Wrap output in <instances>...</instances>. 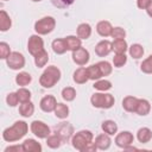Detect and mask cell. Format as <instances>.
<instances>
[{"mask_svg":"<svg viewBox=\"0 0 152 152\" xmlns=\"http://www.w3.org/2000/svg\"><path fill=\"white\" fill-rule=\"evenodd\" d=\"M28 131V126L25 121H15L11 127H7L2 132V139L7 142H14L20 140Z\"/></svg>","mask_w":152,"mask_h":152,"instance_id":"obj_1","label":"cell"},{"mask_svg":"<svg viewBox=\"0 0 152 152\" xmlns=\"http://www.w3.org/2000/svg\"><path fill=\"white\" fill-rule=\"evenodd\" d=\"M61 70L55 65H49L39 77V84L43 88H52L61 80Z\"/></svg>","mask_w":152,"mask_h":152,"instance_id":"obj_2","label":"cell"},{"mask_svg":"<svg viewBox=\"0 0 152 152\" xmlns=\"http://www.w3.org/2000/svg\"><path fill=\"white\" fill-rule=\"evenodd\" d=\"M90 102L95 108H101V109H109L114 106L115 103V99L112 94L109 93H104V91H100V93H95L91 95L90 97Z\"/></svg>","mask_w":152,"mask_h":152,"instance_id":"obj_3","label":"cell"},{"mask_svg":"<svg viewBox=\"0 0 152 152\" xmlns=\"http://www.w3.org/2000/svg\"><path fill=\"white\" fill-rule=\"evenodd\" d=\"M94 139V134L88 131V129H82V131H78L76 132L72 138H71V144L74 146V148H76L77 151H83V148L89 144Z\"/></svg>","mask_w":152,"mask_h":152,"instance_id":"obj_4","label":"cell"},{"mask_svg":"<svg viewBox=\"0 0 152 152\" xmlns=\"http://www.w3.org/2000/svg\"><path fill=\"white\" fill-rule=\"evenodd\" d=\"M55 27H56V20L53 17H50V15L43 17L34 23V31L37 34H40V36L51 33L55 30Z\"/></svg>","mask_w":152,"mask_h":152,"instance_id":"obj_5","label":"cell"},{"mask_svg":"<svg viewBox=\"0 0 152 152\" xmlns=\"http://www.w3.org/2000/svg\"><path fill=\"white\" fill-rule=\"evenodd\" d=\"M30 129H31V132H32L37 138H39V139H46V138L51 134L50 127H49L45 122H43V121H40V120H34V121H32L31 125H30Z\"/></svg>","mask_w":152,"mask_h":152,"instance_id":"obj_6","label":"cell"},{"mask_svg":"<svg viewBox=\"0 0 152 152\" xmlns=\"http://www.w3.org/2000/svg\"><path fill=\"white\" fill-rule=\"evenodd\" d=\"M6 63H7V66L10 69H12V70H19V69H23L25 66V57H24L23 53L18 52V51H13L7 57Z\"/></svg>","mask_w":152,"mask_h":152,"instance_id":"obj_7","label":"cell"},{"mask_svg":"<svg viewBox=\"0 0 152 152\" xmlns=\"http://www.w3.org/2000/svg\"><path fill=\"white\" fill-rule=\"evenodd\" d=\"M27 50L32 56H36L38 52L44 50V40L40 34H32L27 40Z\"/></svg>","mask_w":152,"mask_h":152,"instance_id":"obj_8","label":"cell"},{"mask_svg":"<svg viewBox=\"0 0 152 152\" xmlns=\"http://www.w3.org/2000/svg\"><path fill=\"white\" fill-rule=\"evenodd\" d=\"M133 140H134V137L129 131H122L120 133H116V137H115L116 146L120 148H124V150L126 147L131 146L133 144Z\"/></svg>","mask_w":152,"mask_h":152,"instance_id":"obj_9","label":"cell"},{"mask_svg":"<svg viewBox=\"0 0 152 152\" xmlns=\"http://www.w3.org/2000/svg\"><path fill=\"white\" fill-rule=\"evenodd\" d=\"M72 61L77 64V65H86L88 62H89V58H90V55H89V51L83 48V46H80L78 49L74 50L72 51Z\"/></svg>","mask_w":152,"mask_h":152,"instance_id":"obj_10","label":"cell"},{"mask_svg":"<svg viewBox=\"0 0 152 152\" xmlns=\"http://www.w3.org/2000/svg\"><path fill=\"white\" fill-rule=\"evenodd\" d=\"M55 133L61 137L63 142H66L70 138H72L74 128L69 122H61L58 126L55 127Z\"/></svg>","mask_w":152,"mask_h":152,"instance_id":"obj_11","label":"cell"},{"mask_svg":"<svg viewBox=\"0 0 152 152\" xmlns=\"http://www.w3.org/2000/svg\"><path fill=\"white\" fill-rule=\"evenodd\" d=\"M56 104H57V100L55 96L52 95H45L40 102H39V107L43 112L45 113H50V112H53L55 108H56Z\"/></svg>","mask_w":152,"mask_h":152,"instance_id":"obj_12","label":"cell"},{"mask_svg":"<svg viewBox=\"0 0 152 152\" xmlns=\"http://www.w3.org/2000/svg\"><path fill=\"white\" fill-rule=\"evenodd\" d=\"M113 51V48H112V42L107 40V39H103L101 42H99L95 46V53L99 56V57H106L108 56L110 52Z\"/></svg>","mask_w":152,"mask_h":152,"instance_id":"obj_13","label":"cell"},{"mask_svg":"<svg viewBox=\"0 0 152 152\" xmlns=\"http://www.w3.org/2000/svg\"><path fill=\"white\" fill-rule=\"evenodd\" d=\"M95 144H96V147L97 150H108L110 147V144H112V139H110V135L107 134V133H101L99 134L96 138H95Z\"/></svg>","mask_w":152,"mask_h":152,"instance_id":"obj_14","label":"cell"},{"mask_svg":"<svg viewBox=\"0 0 152 152\" xmlns=\"http://www.w3.org/2000/svg\"><path fill=\"white\" fill-rule=\"evenodd\" d=\"M113 26L108 20H101L96 24V32L101 37H109L112 34Z\"/></svg>","mask_w":152,"mask_h":152,"instance_id":"obj_15","label":"cell"},{"mask_svg":"<svg viewBox=\"0 0 152 152\" xmlns=\"http://www.w3.org/2000/svg\"><path fill=\"white\" fill-rule=\"evenodd\" d=\"M21 145H23L24 152H42V150H43L40 142H38L34 139H30V138L25 139Z\"/></svg>","mask_w":152,"mask_h":152,"instance_id":"obj_16","label":"cell"},{"mask_svg":"<svg viewBox=\"0 0 152 152\" xmlns=\"http://www.w3.org/2000/svg\"><path fill=\"white\" fill-rule=\"evenodd\" d=\"M72 80H74V82L77 83V84H84V83L89 80L88 72H87V68L80 66L78 69H76V70L74 71Z\"/></svg>","mask_w":152,"mask_h":152,"instance_id":"obj_17","label":"cell"},{"mask_svg":"<svg viewBox=\"0 0 152 152\" xmlns=\"http://www.w3.org/2000/svg\"><path fill=\"white\" fill-rule=\"evenodd\" d=\"M138 97L135 96H132V95H128L126 97H124L122 100V108L126 110V112H129V113H135V108H137V104H138Z\"/></svg>","mask_w":152,"mask_h":152,"instance_id":"obj_18","label":"cell"},{"mask_svg":"<svg viewBox=\"0 0 152 152\" xmlns=\"http://www.w3.org/2000/svg\"><path fill=\"white\" fill-rule=\"evenodd\" d=\"M151 110V104L146 99H139L138 100V104L135 108V113L140 116H145L147 114H150Z\"/></svg>","mask_w":152,"mask_h":152,"instance_id":"obj_19","label":"cell"},{"mask_svg":"<svg viewBox=\"0 0 152 152\" xmlns=\"http://www.w3.org/2000/svg\"><path fill=\"white\" fill-rule=\"evenodd\" d=\"M77 37L81 39H88L91 36V26L88 23H82L76 28Z\"/></svg>","mask_w":152,"mask_h":152,"instance_id":"obj_20","label":"cell"},{"mask_svg":"<svg viewBox=\"0 0 152 152\" xmlns=\"http://www.w3.org/2000/svg\"><path fill=\"white\" fill-rule=\"evenodd\" d=\"M137 139L141 144H146L152 139V131L148 127H141L137 132Z\"/></svg>","mask_w":152,"mask_h":152,"instance_id":"obj_21","label":"cell"},{"mask_svg":"<svg viewBox=\"0 0 152 152\" xmlns=\"http://www.w3.org/2000/svg\"><path fill=\"white\" fill-rule=\"evenodd\" d=\"M12 26V20H11V17L7 14L6 11L1 10L0 11V31L1 32H6L11 28Z\"/></svg>","mask_w":152,"mask_h":152,"instance_id":"obj_22","label":"cell"},{"mask_svg":"<svg viewBox=\"0 0 152 152\" xmlns=\"http://www.w3.org/2000/svg\"><path fill=\"white\" fill-rule=\"evenodd\" d=\"M65 40V45L68 48V50L74 51L76 49H78L80 46H82V39L78 38L77 36H66L64 38Z\"/></svg>","mask_w":152,"mask_h":152,"instance_id":"obj_23","label":"cell"},{"mask_svg":"<svg viewBox=\"0 0 152 152\" xmlns=\"http://www.w3.org/2000/svg\"><path fill=\"white\" fill-rule=\"evenodd\" d=\"M34 113V104L31 101L27 102H23L19 106V114L24 118H30L32 116V114Z\"/></svg>","mask_w":152,"mask_h":152,"instance_id":"obj_24","label":"cell"},{"mask_svg":"<svg viewBox=\"0 0 152 152\" xmlns=\"http://www.w3.org/2000/svg\"><path fill=\"white\" fill-rule=\"evenodd\" d=\"M34 57V64H36V66L37 68H43V66H45L46 64H48V62H49V53H48V51L44 49V50H42L40 52H38L36 56H33Z\"/></svg>","mask_w":152,"mask_h":152,"instance_id":"obj_25","label":"cell"},{"mask_svg":"<svg viewBox=\"0 0 152 152\" xmlns=\"http://www.w3.org/2000/svg\"><path fill=\"white\" fill-rule=\"evenodd\" d=\"M51 48H52L53 52L57 53V55H63V53H65L66 50H68V48H66V45H65L64 38H63V39H61V38L55 39V40L52 42V44H51Z\"/></svg>","mask_w":152,"mask_h":152,"instance_id":"obj_26","label":"cell"},{"mask_svg":"<svg viewBox=\"0 0 152 152\" xmlns=\"http://www.w3.org/2000/svg\"><path fill=\"white\" fill-rule=\"evenodd\" d=\"M112 48L115 53H126L128 50V45L125 39H114L112 42Z\"/></svg>","mask_w":152,"mask_h":152,"instance_id":"obj_27","label":"cell"},{"mask_svg":"<svg viewBox=\"0 0 152 152\" xmlns=\"http://www.w3.org/2000/svg\"><path fill=\"white\" fill-rule=\"evenodd\" d=\"M101 128L104 133H107L109 135H114L118 133V125L113 120H104L101 125Z\"/></svg>","mask_w":152,"mask_h":152,"instance_id":"obj_28","label":"cell"},{"mask_svg":"<svg viewBox=\"0 0 152 152\" xmlns=\"http://www.w3.org/2000/svg\"><path fill=\"white\" fill-rule=\"evenodd\" d=\"M53 113H55L56 118H58V119H62V120H63V119H66V118L69 116V107H68V104L57 102Z\"/></svg>","mask_w":152,"mask_h":152,"instance_id":"obj_29","label":"cell"},{"mask_svg":"<svg viewBox=\"0 0 152 152\" xmlns=\"http://www.w3.org/2000/svg\"><path fill=\"white\" fill-rule=\"evenodd\" d=\"M128 52H129V56H131L132 58H134V59H139V58L142 57V55H144L145 51H144L142 45L135 43V44H132V45L128 48Z\"/></svg>","mask_w":152,"mask_h":152,"instance_id":"obj_30","label":"cell"},{"mask_svg":"<svg viewBox=\"0 0 152 152\" xmlns=\"http://www.w3.org/2000/svg\"><path fill=\"white\" fill-rule=\"evenodd\" d=\"M31 81H32V76L26 71H21L15 76V83L20 87H25V86L30 84Z\"/></svg>","mask_w":152,"mask_h":152,"instance_id":"obj_31","label":"cell"},{"mask_svg":"<svg viewBox=\"0 0 152 152\" xmlns=\"http://www.w3.org/2000/svg\"><path fill=\"white\" fill-rule=\"evenodd\" d=\"M87 72H88L89 80H93V81H97V80H100V78L102 77V74H101V71H100V68H99L97 63L89 65V66L87 68Z\"/></svg>","mask_w":152,"mask_h":152,"instance_id":"obj_32","label":"cell"},{"mask_svg":"<svg viewBox=\"0 0 152 152\" xmlns=\"http://www.w3.org/2000/svg\"><path fill=\"white\" fill-rule=\"evenodd\" d=\"M63 140L61 139V137L58 134H50L48 138H46V145L50 147V148H58L61 145H62Z\"/></svg>","mask_w":152,"mask_h":152,"instance_id":"obj_33","label":"cell"},{"mask_svg":"<svg viewBox=\"0 0 152 152\" xmlns=\"http://www.w3.org/2000/svg\"><path fill=\"white\" fill-rule=\"evenodd\" d=\"M93 87H94V89H96L99 91H107L112 88V82L108 80H101L100 78V80L94 82Z\"/></svg>","mask_w":152,"mask_h":152,"instance_id":"obj_34","label":"cell"},{"mask_svg":"<svg viewBox=\"0 0 152 152\" xmlns=\"http://www.w3.org/2000/svg\"><path fill=\"white\" fill-rule=\"evenodd\" d=\"M62 97L66 102L74 101L75 97H76V90H75V88H72V87H65V88H63V90H62Z\"/></svg>","mask_w":152,"mask_h":152,"instance_id":"obj_35","label":"cell"},{"mask_svg":"<svg viewBox=\"0 0 152 152\" xmlns=\"http://www.w3.org/2000/svg\"><path fill=\"white\" fill-rule=\"evenodd\" d=\"M17 95H18V99H19V102L20 103L31 101V91L28 89H26L25 87H20L17 90Z\"/></svg>","mask_w":152,"mask_h":152,"instance_id":"obj_36","label":"cell"},{"mask_svg":"<svg viewBox=\"0 0 152 152\" xmlns=\"http://www.w3.org/2000/svg\"><path fill=\"white\" fill-rule=\"evenodd\" d=\"M127 63V56L126 53H115L113 57V65L115 68H121Z\"/></svg>","mask_w":152,"mask_h":152,"instance_id":"obj_37","label":"cell"},{"mask_svg":"<svg viewBox=\"0 0 152 152\" xmlns=\"http://www.w3.org/2000/svg\"><path fill=\"white\" fill-rule=\"evenodd\" d=\"M97 65H99V68H100V71H101V74H102V77H103V76H108V75L112 74L113 66L110 65L109 62H107V61H101V62L97 63Z\"/></svg>","mask_w":152,"mask_h":152,"instance_id":"obj_38","label":"cell"},{"mask_svg":"<svg viewBox=\"0 0 152 152\" xmlns=\"http://www.w3.org/2000/svg\"><path fill=\"white\" fill-rule=\"evenodd\" d=\"M140 70L145 74H152V55H150L146 59H144L141 62Z\"/></svg>","mask_w":152,"mask_h":152,"instance_id":"obj_39","label":"cell"},{"mask_svg":"<svg viewBox=\"0 0 152 152\" xmlns=\"http://www.w3.org/2000/svg\"><path fill=\"white\" fill-rule=\"evenodd\" d=\"M11 48L7 43L1 42L0 43V58L1 59H7V57L11 55Z\"/></svg>","mask_w":152,"mask_h":152,"instance_id":"obj_40","label":"cell"},{"mask_svg":"<svg viewBox=\"0 0 152 152\" xmlns=\"http://www.w3.org/2000/svg\"><path fill=\"white\" fill-rule=\"evenodd\" d=\"M110 37L114 38V39H125V37H126V31H125L122 27H120V26L113 27V31H112Z\"/></svg>","mask_w":152,"mask_h":152,"instance_id":"obj_41","label":"cell"},{"mask_svg":"<svg viewBox=\"0 0 152 152\" xmlns=\"http://www.w3.org/2000/svg\"><path fill=\"white\" fill-rule=\"evenodd\" d=\"M6 102L10 107H15L18 103H19V99H18V95H17V91L15 93H10L7 94L6 96Z\"/></svg>","mask_w":152,"mask_h":152,"instance_id":"obj_42","label":"cell"},{"mask_svg":"<svg viewBox=\"0 0 152 152\" xmlns=\"http://www.w3.org/2000/svg\"><path fill=\"white\" fill-rule=\"evenodd\" d=\"M52 2L53 6H56L57 8H66L70 5L74 4L75 0H50Z\"/></svg>","mask_w":152,"mask_h":152,"instance_id":"obj_43","label":"cell"},{"mask_svg":"<svg viewBox=\"0 0 152 152\" xmlns=\"http://www.w3.org/2000/svg\"><path fill=\"white\" fill-rule=\"evenodd\" d=\"M151 2L152 0H137V6L140 10H146Z\"/></svg>","mask_w":152,"mask_h":152,"instance_id":"obj_44","label":"cell"},{"mask_svg":"<svg viewBox=\"0 0 152 152\" xmlns=\"http://www.w3.org/2000/svg\"><path fill=\"white\" fill-rule=\"evenodd\" d=\"M12 151L24 152V150H23V145H11V146H7V147L5 148V152H12Z\"/></svg>","mask_w":152,"mask_h":152,"instance_id":"obj_45","label":"cell"},{"mask_svg":"<svg viewBox=\"0 0 152 152\" xmlns=\"http://www.w3.org/2000/svg\"><path fill=\"white\" fill-rule=\"evenodd\" d=\"M96 150H97V147H96L95 141H91V142H89V144L83 148L82 152H95Z\"/></svg>","mask_w":152,"mask_h":152,"instance_id":"obj_46","label":"cell"},{"mask_svg":"<svg viewBox=\"0 0 152 152\" xmlns=\"http://www.w3.org/2000/svg\"><path fill=\"white\" fill-rule=\"evenodd\" d=\"M146 11V13H147V15L150 17V18H152V2L148 5V7L145 10Z\"/></svg>","mask_w":152,"mask_h":152,"instance_id":"obj_47","label":"cell"},{"mask_svg":"<svg viewBox=\"0 0 152 152\" xmlns=\"http://www.w3.org/2000/svg\"><path fill=\"white\" fill-rule=\"evenodd\" d=\"M31 1H33V2H39V1H42V0H31Z\"/></svg>","mask_w":152,"mask_h":152,"instance_id":"obj_48","label":"cell"},{"mask_svg":"<svg viewBox=\"0 0 152 152\" xmlns=\"http://www.w3.org/2000/svg\"><path fill=\"white\" fill-rule=\"evenodd\" d=\"M2 1H7V0H2Z\"/></svg>","mask_w":152,"mask_h":152,"instance_id":"obj_49","label":"cell"}]
</instances>
